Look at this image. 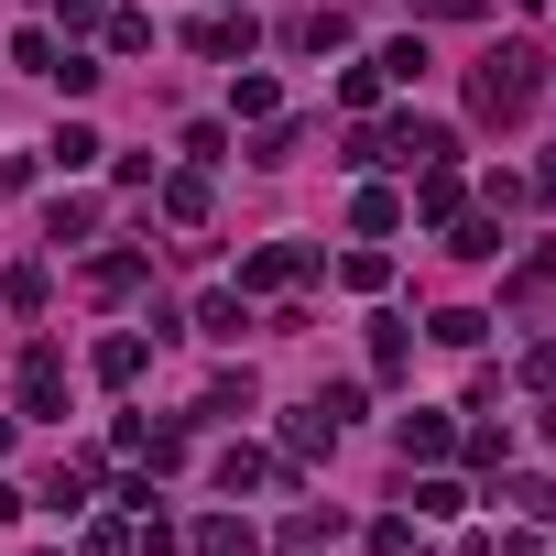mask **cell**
Segmentation results:
<instances>
[{
    "mask_svg": "<svg viewBox=\"0 0 556 556\" xmlns=\"http://www.w3.org/2000/svg\"><path fill=\"white\" fill-rule=\"evenodd\" d=\"M534 66H545V55H534V45H502V55H491V66H480V77H469V99H480V110H491V121H523V110H534V99H545V77H534Z\"/></svg>",
    "mask_w": 556,
    "mask_h": 556,
    "instance_id": "cell-1",
    "label": "cell"
},
{
    "mask_svg": "<svg viewBox=\"0 0 556 556\" xmlns=\"http://www.w3.org/2000/svg\"><path fill=\"white\" fill-rule=\"evenodd\" d=\"M23 404H34V415H55V404H66V361H55V350H34V361H23Z\"/></svg>",
    "mask_w": 556,
    "mask_h": 556,
    "instance_id": "cell-2",
    "label": "cell"
},
{
    "mask_svg": "<svg viewBox=\"0 0 556 556\" xmlns=\"http://www.w3.org/2000/svg\"><path fill=\"white\" fill-rule=\"evenodd\" d=\"M393 447H404V458H437V447H447V415H426V404H415V415L393 426Z\"/></svg>",
    "mask_w": 556,
    "mask_h": 556,
    "instance_id": "cell-3",
    "label": "cell"
},
{
    "mask_svg": "<svg viewBox=\"0 0 556 556\" xmlns=\"http://www.w3.org/2000/svg\"><path fill=\"white\" fill-rule=\"evenodd\" d=\"M197 556H251V523H229V513H207V523H197Z\"/></svg>",
    "mask_w": 556,
    "mask_h": 556,
    "instance_id": "cell-4",
    "label": "cell"
},
{
    "mask_svg": "<svg viewBox=\"0 0 556 556\" xmlns=\"http://www.w3.org/2000/svg\"><path fill=\"white\" fill-rule=\"evenodd\" d=\"M295 273H306V251H295V240H273V251H251V285H295Z\"/></svg>",
    "mask_w": 556,
    "mask_h": 556,
    "instance_id": "cell-5",
    "label": "cell"
},
{
    "mask_svg": "<svg viewBox=\"0 0 556 556\" xmlns=\"http://www.w3.org/2000/svg\"><path fill=\"white\" fill-rule=\"evenodd\" d=\"M371 77H393V88H415V77H426V45H382V55H371Z\"/></svg>",
    "mask_w": 556,
    "mask_h": 556,
    "instance_id": "cell-6",
    "label": "cell"
},
{
    "mask_svg": "<svg viewBox=\"0 0 556 556\" xmlns=\"http://www.w3.org/2000/svg\"><path fill=\"white\" fill-rule=\"evenodd\" d=\"M285 545H295V556H317V545H339V513H295V523H285Z\"/></svg>",
    "mask_w": 556,
    "mask_h": 556,
    "instance_id": "cell-7",
    "label": "cell"
},
{
    "mask_svg": "<svg viewBox=\"0 0 556 556\" xmlns=\"http://www.w3.org/2000/svg\"><path fill=\"white\" fill-rule=\"evenodd\" d=\"M197 328H207V339H240L251 317H240V295H207V306H197Z\"/></svg>",
    "mask_w": 556,
    "mask_h": 556,
    "instance_id": "cell-8",
    "label": "cell"
},
{
    "mask_svg": "<svg viewBox=\"0 0 556 556\" xmlns=\"http://www.w3.org/2000/svg\"><path fill=\"white\" fill-rule=\"evenodd\" d=\"M458 502H469L458 480H426V491H415V513H426V523H458Z\"/></svg>",
    "mask_w": 556,
    "mask_h": 556,
    "instance_id": "cell-9",
    "label": "cell"
},
{
    "mask_svg": "<svg viewBox=\"0 0 556 556\" xmlns=\"http://www.w3.org/2000/svg\"><path fill=\"white\" fill-rule=\"evenodd\" d=\"M415 12H437V23H469V12H480V0H415Z\"/></svg>",
    "mask_w": 556,
    "mask_h": 556,
    "instance_id": "cell-10",
    "label": "cell"
},
{
    "mask_svg": "<svg viewBox=\"0 0 556 556\" xmlns=\"http://www.w3.org/2000/svg\"><path fill=\"white\" fill-rule=\"evenodd\" d=\"M534 382H545V393H556V350H534Z\"/></svg>",
    "mask_w": 556,
    "mask_h": 556,
    "instance_id": "cell-11",
    "label": "cell"
},
{
    "mask_svg": "<svg viewBox=\"0 0 556 556\" xmlns=\"http://www.w3.org/2000/svg\"><path fill=\"white\" fill-rule=\"evenodd\" d=\"M545 207H556V164H545Z\"/></svg>",
    "mask_w": 556,
    "mask_h": 556,
    "instance_id": "cell-12",
    "label": "cell"
}]
</instances>
